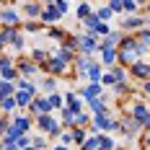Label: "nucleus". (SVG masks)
I'll return each instance as SVG.
<instances>
[{
  "label": "nucleus",
  "instance_id": "nucleus-1",
  "mask_svg": "<svg viewBox=\"0 0 150 150\" xmlns=\"http://www.w3.org/2000/svg\"><path fill=\"white\" fill-rule=\"evenodd\" d=\"M148 49H150V47L142 44L137 36H124V39L119 42V60L124 62V65H135Z\"/></svg>",
  "mask_w": 150,
  "mask_h": 150
},
{
  "label": "nucleus",
  "instance_id": "nucleus-2",
  "mask_svg": "<svg viewBox=\"0 0 150 150\" xmlns=\"http://www.w3.org/2000/svg\"><path fill=\"white\" fill-rule=\"evenodd\" d=\"M98 47H101V39H98V34L96 31H86V34H80L78 36V49L83 52V54H93V52H98Z\"/></svg>",
  "mask_w": 150,
  "mask_h": 150
},
{
  "label": "nucleus",
  "instance_id": "nucleus-3",
  "mask_svg": "<svg viewBox=\"0 0 150 150\" xmlns=\"http://www.w3.org/2000/svg\"><path fill=\"white\" fill-rule=\"evenodd\" d=\"M36 127H39V129H44V132H49V135H62L60 132V124H57V122L52 119V114H36Z\"/></svg>",
  "mask_w": 150,
  "mask_h": 150
},
{
  "label": "nucleus",
  "instance_id": "nucleus-4",
  "mask_svg": "<svg viewBox=\"0 0 150 150\" xmlns=\"http://www.w3.org/2000/svg\"><path fill=\"white\" fill-rule=\"evenodd\" d=\"M111 129H117V119H111L106 114H96L93 117V129L91 132H111Z\"/></svg>",
  "mask_w": 150,
  "mask_h": 150
},
{
  "label": "nucleus",
  "instance_id": "nucleus-5",
  "mask_svg": "<svg viewBox=\"0 0 150 150\" xmlns=\"http://www.w3.org/2000/svg\"><path fill=\"white\" fill-rule=\"evenodd\" d=\"M52 109H54V106H52V101H49V96H47V98H34V101L29 104V111L34 114V117H36V114H49Z\"/></svg>",
  "mask_w": 150,
  "mask_h": 150
},
{
  "label": "nucleus",
  "instance_id": "nucleus-6",
  "mask_svg": "<svg viewBox=\"0 0 150 150\" xmlns=\"http://www.w3.org/2000/svg\"><path fill=\"white\" fill-rule=\"evenodd\" d=\"M129 73L135 75V78H140V80H148L150 78V65L142 60H137L135 65H129Z\"/></svg>",
  "mask_w": 150,
  "mask_h": 150
},
{
  "label": "nucleus",
  "instance_id": "nucleus-7",
  "mask_svg": "<svg viewBox=\"0 0 150 150\" xmlns=\"http://www.w3.org/2000/svg\"><path fill=\"white\" fill-rule=\"evenodd\" d=\"M44 65H47V70H52V73H57V75H62L65 70H67V62H65V60H60L57 54H52V57H49V60H47Z\"/></svg>",
  "mask_w": 150,
  "mask_h": 150
},
{
  "label": "nucleus",
  "instance_id": "nucleus-8",
  "mask_svg": "<svg viewBox=\"0 0 150 150\" xmlns=\"http://www.w3.org/2000/svg\"><path fill=\"white\" fill-rule=\"evenodd\" d=\"M132 117H135V119L145 127V124H148V119H150V109H148L145 104H135V106H132Z\"/></svg>",
  "mask_w": 150,
  "mask_h": 150
},
{
  "label": "nucleus",
  "instance_id": "nucleus-9",
  "mask_svg": "<svg viewBox=\"0 0 150 150\" xmlns=\"http://www.w3.org/2000/svg\"><path fill=\"white\" fill-rule=\"evenodd\" d=\"M104 83H88L86 88H80V96L88 101V98H96V96H104V91H101Z\"/></svg>",
  "mask_w": 150,
  "mask_h": 150
},
{
  "label": "nucleus",
  "instance_id": "nucleus-10",
  "mask_svg": "<svg viewBox=\"0 0 150 150\" xmlns=\"http://www.w3.org/2000/svg\"><path fill=\"white\" fill-rule=\"evenodd\" d=\"M13 127H16L18 135H26L29 127H31V119H29V117H23V114H18V117H13Z\"/></svg>",
  "mask_w": 150,
  "mask_h": 150
},
{
  "label": "nucleus",
  "instance_id": "nucleus-11",
  "mask_svg": "<svg viewBox=\"0 0 150 150\" xmlns=\"http://www.w3.org/2000/svg\"><path fill=\"white\" fill-rule=\"evenodd\" d=\"M86 78H88L91 83H101V78H104V73H101V65L91 60V65H88V73H86Z\"/></svg>",
  "mask_w": 150,
  "mask_h": 150
},
{
  "label": "nucleus",
  "instance_id": "nucleus-12",
  "mask_svg": "<svg viewBox=\"0 0 150 150\" xmlns=\"http://www.w3.org/2000/svg\"><path fill=\"white\" fill-rule=\"evenodd\" d=\"M60 18H62V13H60V8H57L54 3L42 13V21H44V23H54V21H60Z\"/></svg>",
  "mask_w": 150,
  "mask_h": 150
},
{
  "label": "nucleus",
  "instance_id": "nucleus-13",
  "mask_svg": "<svg viewBox=\"0 0 150 150\" xmlns=\"http://www.w3.org/2000/svg\"><path fill=\"white\" fill-rule=\"evenodd\" d=\"M3 23L5 26H21V16L16 13L13 8H5L3 11Z\"/></svg>",
  "mask_w": 150,
  "mask_h": 150
},
{
  "label": "nucleus",
  "instance_id": "nucleus-14",
  "mask_svg": "<svg viewBox=\"0 0 150 150\" xmlns=\"http://www.w3.org/2000/svg\"><path fill=\"white\" fill-rule=\"evenodd\" d=\"M98 52H101V62H104L106 67L117 65V57H119V54H117V49H114V47H111V49H98Z\"/></svg>",
  "mask_w": 150,
  "mask_h": 150
},
{
  "label": "nucleus",
  "instance_id": "nucleus-15",
  "mask_svg": "<svg viewBox=\"0 0 150 150\" xmlns=\"http://www.w3.org/2000/svg\"><path fill=\"white\" fill-rule=\"evenodd\" d=\"M39 62H18V73L23 75V78H31V75L39 73V67H36Z\"/></svg>",
  "mask_w": 150,
  "mask_h": 150
},
{
  "label": "nucleus",
  "instance_id": "nucleus-16",
  "mask_svg": "<svg viewBox=\"0 0 150 150\" xmlns=\"http://www.w3.org/2000/svg\"><path fill=\"white\" fill-rule=\"evenodd\" d=\"M16 101H18V106L23 109V106H29L31 101H34V93L26 91V88H18V91H16Z\"/></svg>",
  "mask_w": 150,
  "mask_h": 150
},
{
  "label": "nucleus",
  "instance_id": "nucleus-17",
  "mask_svg": "<svg viewBox=\"0 0 150 150\" xmlns=\"http://www.w3.org/2000/svg\"><path fill=\"white\" fill-rule=\"evenodd\" d=\"M88 106L93 114H106V101L104 96H96V98H88Z\"/></svg>",
  "mask_w": 150,
  "mask_h": 150
},
{
  "label": "nucleus",
  "instance_id": "nucleus-18",
  "mask_svg": "<svg viewBox=\"0 0 150 150\" xmlns=\"http://www.w3.org/2000/svg\"><path fill=\"white\" fill-rule=\"evenodd\" d=\"M148 21L145 18H140V16H132V18H124L122 21V29H142Z\"/></svg>",
  "mask_w": 150,
  "mask_h": 150
},
{
  "label": "nucleus",
  "instance_id": "nucleus-19",
  "mask_svg": "<svg viewBox=\"0 0 150 150\" xmlns=\"http://www.w3.org/2000/svg\"><path fill=\"white\" fill-rule=\"evenodd\" d=\"M119 42H122V36H117V34L111 31V34H106L104 39H101V47H98V49H111V47H117Z\"/></svg>",
  "mask_w": 150,
  "mask_h": 150
},
{
  "label": "nucleus",
  "instance_id": "nucleus-20",
  "mask_svg": "<svg viewBox=\"0 0 150 150\" xmlns=\"http://www.w3.org/2000/svg\"><path fill=\"white\" fill-rule=\"evenodd\" d=\"M98 145H101V135H98V132H93V135H91L88 140L80 145V150H96Z\"/></svg>",
  "mask_w": 150,
  "mask_h": 150
},
{
  "label": "nucleus",
  "instance_id": "nucleus-21",
  "mask_svg": "<svg viewBox=\"0 0 150 150\" xmlns=\"http://www.w3.org/2000/svg\"><path fill=\"white\" fill-rule=\"evenodd\" d=\"M16 34H18V26H5V29H3V36H0V42H3V44H11Z\"/></svg>",
  "mask_w": 150,
  "mask_h": 150
},
{
  "label": "nucleus",
  "instance_id": "nucleus-22",
  "mask_svg": "<svg viewBox=\"0 0 150 150\" xmlns=\"http://www.w3.org/2000/svg\"><path fill=\"white\" fill-rule=\"evenodd\" d=\"M54 54H57L60 60H65V62H73V60H75V57H73V47H67V44H62Z\"/></svg>",
  "mask_w": 150,
  "mask_h": 150
},
{
  "label": "nucleus",
  "instance_id": "nucleus-23",
  "mask_svg": "<svg viewBox=\"0 0 150 150\" xmlns=\"http://www.w3.org/2000/svg\"><path fill=\"white\" fill-rule=\"evenodd\" d=\"M16 91H18V86H13V80H3V86H0V96L5 98V96H13Z\"/></svg>",
  "mask_w": 150,
  "mask_h": 150
},
{
  "label": "nucleus",
  "instance_id": "nucleus-24",
  "mask_svg": "<svg viewBox=\"0 0 150 150\" xmlns=\"http://www.w3.org/2000/svg\"><path fill=\"white\" fill-rule=\"evenodd\" d=\"M13 109H21V106H18V101H16V93L3 98V111H5V114H8V111H13Z\"/></svg>",
  "mask_w": 150,
  "mask_h": 150
},
{
  "label": "nucleus",
  "instance_id": "nucleus-25",
  "mask_svg": "<svg viewBox=\"0 0 150 150\" xmlns=\"http://www.w3.org/2000/svg\"><path fill=\"white\" fill-rule=\"evenodd\" d=\"M23 13H26V16H31V18H42V13H44V11H42V8H39L36 3H29V5L23 8Z\"/></svg>",
  "mask_w": 150,
  "mask_h": 150
},
{
  "label": "nucleus",
  "instance_id": "nucleus-26",
  "mask_svg": "<svg viewBox=\"0 0 150 150\" xmlns=\"http://www.w3.org/2000/svg\"><path fill=\"white\" fill-rule=\"evenodd\" d=\"M3 150H21L18 137H3Z\"/></svg>",
  "mask_w": 150,
  "mask_h": 150
},
{
  "label": "nucleus",
  "instance_id": "nucleus-27",
  "mask_svg": "<svg viewBox=\"0 0 150 150\" xmlns=\"http://www.w3.org/2000/svg\"><path fill=\"white\" fill-rule=\"evenodd\" d=\"M83 23H86V26H88L91 31H96V26H98V23H101V16H98V13H91L88 18H86V21H83Z\"/></svg>",
  "mask_w": 150,
  "mask_h": 150
},
{
  "label": "nucleus",
  "instance_id": "nucleus-28",
  "mask_svg": "<svg viewBox=\"0 0 150 150\" xmlns=\"http://www.w3.org/2000/svg\"><path fill=\"white\" fill-rule=\"evenodd\" d=\"M73 137H75V145H78V148L88 140V137H86V132H83V127H75V129H73Z\"/></svg>",
  "mask_w": 150,
  "mask_h": 150
},
{
  "label": "nucleus",
  "instance_id": "nucleus-29",
  "mask_svg": "<svg viewBox=\"0 0 150 150\" xmlns=\"http://www.w3.org/2000/svg\"><path fill=\"white\" fill-rule=\"evenodd\" d=\"M31 60H34V62H39V65H44L49 57H47V52H44V49H39V47H36V49H34V54H31Z\"/></svg>",
  "mask_w": 150,
  "mask_h": 150
},
{
  "label": "nucleus",
  "instance_id": "nucleus-30",
  "mask_svg": "<svg viewBox=\"0 0 150 150\" xmlns=\"http://www.w3.org/2000/svg\"><path fill=\"white\" fill-rule=\"evenodd\" d=\"M88 16H91V5H88V3H80V5H78V18L86 21Z\"/></svg>",
  "mask_w": 150,
  "mask_h": 150
},
{
  "label": "nucleus",
  "instance_id": "nucleus-31",
  "mask_svg": "<svg viewBox=\"0 0 150 150\" xmlns=\"http://www.w3.org/2000/svg\"><path fill=\"white\" fill-rule=\"evenodd\" d=\"M49 39H54V42H65L67 34H65L62 29H52V31H49Z\"/></svg>",
  "mask_w": 150,
  "mask_h": 150
},
{
  "label": "nucleus",
  "instance_id": "nucleus-32",
  "mask_svg": "<svg viewBox=\"0 0 150 150\" xmlns=\"http://www.w3.org/2000/svg\"><path fill=\"white\" fill-rule=\"evenodd\" d=\"M111 73H114V78H117V80H127V70H124V67H119V65H111Z\"/></svg>",
  "mask_w": 150,
  "mask_h": 150
},
{
  "label": "nucleus",
  "instance_id": "nucleus-33",
  "mask_svg": "<svg viewBox=\"0 0 150 150\" xmlns=\"http://www.w3.org/2000/svg\"><path fill=\"white\" fill-rule=\"evenodd\" d=\"M83 124H88V114H86V111L75 114V127H83Z\"/></svg>",
  "mask_w": 150,
  "mask_h": 150
},
{
  "label": "nucleus",
  "instance_id": "nucleus-34",
  "mask_svg": "<svg viewBox=\"0 0 150 150\" xmlns=\"http://www.w3.org/2000/svg\"><path fill=\"white\" fill-rule=\"evenodd\" d=\"M101 83H104V86H114V83H117V78H114V73H111V70H109V73H104V78H101Z\"/></svg>",
  "mask_w": 150,
  "mask_h": 150
},
{
  "label": "nucleus",
  "instance_id": "nucleus-35",
  "mask_svg": "<svg viewBox=\"0 0 150 150\" xmlns=\"http://www.w3.org/2000/svg\"><path fill=\"white\" fill-rule=\"evenodd\" d=\"M60 142H62V145H73V142H75L73 132H62V135H60Z\"/></svg>",
  "mask_w": 150,
  "mask_h": 150
},
{
  "label": "nucleus",
  "instance_id": "nucleus-36",
  "mask_svg": "<svg viewBox=\"0 0 150 150\" xmlns=\"http://www.w3.org/2000/svg\"><path fill=\"white\" fill-rule=\"evenodd\" d=\"M137 39H140L142 44H148V47H150V29H142L140 34H137Z\"/></svg>",
  "mask_w": 150,
  "mask_h": 150
},
{
  "label": "nucleus",
  "instance_id": "nucleus-37",
  "mask_svg": "<svg viewBox=\"0 0 150 150\" xmlns=\"http://www.w3.org/2000/svg\"><path fill=\"white\" fill-rule=\"evenodd\" d=\"M96 34H98V36H106V34H111V29L106 26V21H101V23L96 26Z\"/></svg>",
  "mask_w": 150,
  "mask_h": 150
},
{
  "label": "nucleus",
  "instance_id": "nucleus-38",
  "mask_svg": "<svg viewBox=\"0 0 150 150\" xmlns=\"http://www.w3.org/2000/svg\"><path fill=\"white\" fill-rule=\"evenodd\" d=\"M109 8H111L114 13H119V11H124V0H111V3H109Z\"/></svg>",
  "mask_w": 150,
  "mask_h": 150
},
{
  "label": "nucleus",
  "instance_id": "nucleus-39",
  "mask_svg": "<svg viewBox=\"0 0 150 150\" xmlns=\"http://www.w3.org/2000/svg\"><path fill=\"white\" fill-rule=\"evenodd\" d=\"M96 13L101 16V21H109V18H111V13H114V11H111V8H98V11H96Z\"/></svg>",
  "mask_w": 150,
  "mask_h": 150
},
{
  "label": "nucleus",
  "instance_id": "nucleus-40",
  "mask_svg": "<svg viewBox=\"0 0 150 150\" xmlns=\"http://www.w3.org/2000/svg\"><path fill=\"white\" fill-rule=\"evenodd\" d=\"M101 145H104L106 150H114V140H111L109 135H101Z\"/></svg>",
  "mask_w": 150,
  "mask_h": 150
},
{
  "label": "nucleus",
  "instance_id": "nucleus-41",
  "mask_svg": "<svg viewBox=\"0 0 150 150\" xmlns=\"http://www.w3.org/2000/svg\"><path fill=\"white\" fill-rule=\"evenodd\" d=\"M137 5H140L137 0H124V11H129V13H135V11H137Z\"/></svg>",
  "mask_w": 150,
  "mask_h": 150
},
{
  "label": "nucleus",
  "instance_id": "nucleus-42",
  "mask_svg": "<svg viewBox=\"0 0 150 150\" xmlns=\"http://www.w3.org/2000/svg\"><path fill=\"white\" fill-rule=\"evenodd\" d=\"M54 86H57V80H54V78H47L44 83H42V88H44V91H54Z\"/></svg>",
  "mask_w": 150,
  "mask_h": 150
},
{
  "label": "nucleus",
  "instance_id": "nucleus-43",
  "mask_svg": "<svg viewBox=\"0 0 150 150\" xmlns=\"http://www.w3.org/2000/svg\"><path fill=\"white\" fill-rule=\"evenodd\" d=\"M49 101H52L54 109H60V106H62V96H60V93H52V96H49Z\"/></svg>",
  "mask_w": 150,
  "mask_h": 150
},
{
  "label": "nucleus",
  "instance_id": "nucleus-44",
  "mask_svg": "<svg viewBox=\"0 0 150 150\" xmlns=\"http://www.w3.org/2000/svg\"><path fill=\"white\" fill-rule=\"evenodd\" d=\"M11 44H13L16 49H21V47H23V36H21V34H16V36H13V42H11Z\"/></svg>",
  "mask_w": 150,
  "mask_h": 150
},
{
  "label": "nucleus",
  "instance_id": "nucleus-45",
  "mask_svg": "<svg viewBox=\"0 0 150 150\" xmlns=\"http://www.w3.org/2000/svg\"><path fill=\"white\" fill-rule=\"evenodd\" d=\"M54 5L60 8V13H62V16L67 13V3H65V0H54Z\"/></svg>",
  "mask_w": 150,
  "mask_h": 150
},
{
  "label": "nucleus",
  "instance_id": "nucleus-46",
  "mask_svg": "<svg viewBox=\"0 0 150 150\" xmlns=\"http://www.w3.org/2000/svg\"><path fill=\"white\" fill-rule=\"evenodd\" d=\"M34 145H36L39 150H44V148H47V140H42V137H34Z\"/></svg>",
  "mask_w": 150,
  "mask_h": 150
},
{
  "label": "nucleus",
  "instance_id": "nucleus-47",
  "mask_svg": "<svg viewBox=\"0 0 150 150\" xmlns=\"http://www.w3.org/2000/svg\"><path fill=\"white\" fill-rule=\"evenodd\" d=\"M26 31H31V34H34V31H39V23H36V21H31V23H26Z\"/></svg>",
  "mask_w": 150,
  "mask_h": 150
},
{
  "label": "nucleus",
  "instance_id": "nucleus-48",
  "mask_svg": "<svg viewBox=\"0 0 150 150\" xmlns=\"http://www.w3.org/2000/svg\"><path fill=\"white\" fill-rule=\"evenodd\" d=\"M142 91L150 96V78H148V80H142Z\"/></svg>",
  "mask_w": 150,
  "mask_h": 150
},
{
  "label": "nucleus",
  "instance_id": "nucleus-49",
  "mask_svg": "<svg viewBox=\"0 0 150 150\" xmlns=\"http://www.w3.org/2000/svg\"><path fill=\"white\" fill-rule=\"evenodd\" d=\"M67 148H70V145H62V142H60V145H54L52 150H67Z\"/></svg>",
  "mask_w": 150,
  "mask_h": 150
},
{
  "label": "nucleus",
  "instance_id": "nucleus-50",
  "mask_svg": "<svg viewBox=\"0 0 150 150\" xmlns=\"http://www.w3.org/2000/svg\"><path fill=\"white\" fill-rule=\"evenodd\" d=\"M145 148H150V135H148V137H145Z\"/></svg>",
  "mask_w": 150,
  "mask_h": 150
},
{
  "label": "nucleus",
  "instance_id": "nucleus-51",
  "mask_svg": "<svg viewBox=\"0 0 150 150\" xmlns=\"http://www.w3.org/2000/svg\"><path fill=\"white\" fill-rule=\"evenodd\" d=\"M23 150H39V148H36V145H29V148H23Z\"/></svg>",
  "mask_w": 150,
  "mask_h": 150
},
{
  "label": "nucleus",
  "instance_id": "nucleus-52",
  "mask_svg": "<svg viewBox=\"0 0 150 150\" xmlns=\"http://www.w3.org/2000/svg\"><path fill=\"white\" fill-rule=\"evenodd\" d=\"M148 23H150V3H148Z\"/></svg>",
  "mask_w": 150,
  "mask_h": 150
},
{
  "label": "nucleus",
  "instance_id": "nucleus-53",
  "mask_svg": "<svg viewBox=\"0 0 150 150\" xmlns=\"http://www.w3.org/2000/svg\"><path fill=\"white\" fill-rule=\"evenodd\" d=\"M42 3H47V5H52V3H54V0H42Z\"/></svg>",
  "mask_w": 150,
  "mask_h": 150
},
{
  "label": "nucleus",
  "instance_id": "nucleus-54",
  "mask_svg": "<svg viewBox=\"0 0 150 150\" xmlns=\"http://www.w3.org/2000/svg\"><path fill=\"white\" fill-rule=\"evenodd\" d=\"M137 3H140V5H142V3H150V0H137Z\"/></svg>",
  "mask_w": 150,
  "mask_h": 150
},
{
  "label": "nucleus",
  "instance_id": "nucleus-55",
  "mask_svg": "<svg viewBox=\"0 0 150 150\" xmlns=\"http://www.w3.org/2000/svg\"><path fill=\"white\" fill-rule=\"evenodd\" d=\"M145 129H150V119H148V124H145Z\"/></svg>",
  "mask_w": 150,
  "mask_h": 150
},
{
  "label": "nucleus",
  "instance_id": "nucleus-56",
  "mask_svg": "<svg viewBox=\"0 0 150 150\" xmlns=\"http://www.w3.org/2000/svg\"><path fill=\"white\" fill-rule=\"evenodd\" d=\"M114 150H119V148H114Z\"/></svg>",
  "mask_w": 150,
  "mask_h": 150
}]
</instances>
